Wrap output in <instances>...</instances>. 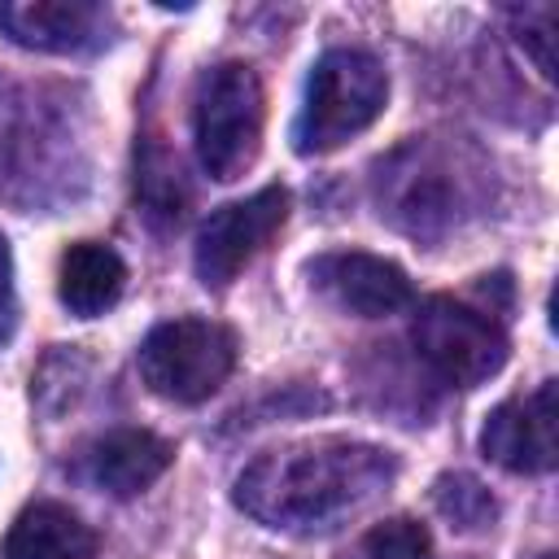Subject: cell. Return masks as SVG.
Returning <instances> with one entry per match:
<instances>
[{"mask_svg": "<svg viewBox=\"0 0 559 559\" xmlns=\"http://www.w3.org/2000/svg\"><path fill=\"white\" fill-rule=\"evenodd\" d=\"M393 476V450L349 437H314L258 454L236 476V507L266 528L306 533L362 507Z\"/></svg>", "mask_w": 559, "mask_h": 559, "instance_id": "cell-1", "label": "cell"}, {"mask_svg": "<svg viewBox=\"0 0 559 559\" xmlns=\"http://www.w3.org/2000/svg\"><path fill=\"white\" fill-rule=\"evenodd\" d=\"M389 105V70L362 48H328L306 79L301 114L293 122V148L301 157L332 153L362 135Z\"/></svg>", "mask_w": 559, "mask_h": 559, "instance_id": "cell-2", "label": "cell"}, {"mask_svg": "<svg viewBox=\"0 0 559 559\" xmlns=\"http://www.w3.org/2000/svg\"><path fill=\"white\" fill-rule=\"evenodd\" d=\"M262 127H266V92L249 61H223L197 79L192 140H197V162L210 179L218 183L240 179L262 153Z\"/></svg>", "mask_w": 559, "mask_h": 559, "instance_id": "cell-3", "label": "cell"}, {"mask_svg": "<svg viewBox=\"0 0 559 559\" xmlns=\"http://www.w3.org/2000/svg\"><path fill=\"white\" fill-rule=\"evenodd\" d=\"M135 367L148 393L175 406H197L227 384L236 367V332L218 319H192V314L157 323L144 336Z\"/></svg>", "mask_w": 559, "mask_h": 559, "instance_id": "cell-4", "label": "cell"}, {"mask_svg": "<svg viewBox=\"0 0 559 559\" xmlns=\"http://www.w3.org/2000/svg\"><path fill=\"white\" fill-rule=\"evenodd\" d=\"M411 341L419 358L459 389H476L507 362V332L493 319V310L467 306L459 297H424L411 319Z\"/></svg>", "mask_w": 559, "mask_h": 559, "instance_id": "cell-5", "label": "cell"}, {"mask_svg": "<svg viewBox=\"0 0 559 559\" xmlns=\"http://www.w3.org/2000/svg\"><path fill=\"white\" fill-rule=\"evenodd\" d=\"M284 218H288V192L280 183L258 188L245 201L218 205L197 231V249H192L197 280L205 288H227L280 236Z\"/></svg>", "mask_w": 559, "mask_h": 559, "instance_id": "cell-6", "label": "cell"}, {"mask_svg": "<svg viewBox=\"0 0 559 559\" xmlns=\"http://www.w3.org/2000/svg\"><path fill=\"white\" fill-rule=\"evenodd\" d=\"M480 450L507 472L537 476L559 459V419H555V380H542L537 393L511 397L489 411L480 428Z\"/></svg>", "mask_w": 559, "mask_h": 559, "instance_id": "cell-7", "label": "cell"}, {"mask_svg": "<svg viewBox=\"0 0 559 559\" xmlns=\"http://www.w3.org/2000/svg\"><path fill=\"white\" fill-rule=\"evenodd\" d=\"M310 280H314L319 293H328L341 310H349L358 319L393 314V310L411 306V297H415V288H411V280L397 262L362 253V249H341V253L314 258Z\"/></svg>", "mask_w": 559, "mask_h": 559, "instance_id": "cell-8", "label": "cell"}, {"mask_svg": "<svg viewBox=\"0 0 559 559\" xmlns=\"http://www.w3.org/2000/svg\"><path fill=\"white\" fill-rule=\"evenodd\" d=\"M170 463H175V445L148 428H114L87 450V476L114 498L144 493L157 476H166Z\"/></svg>", "mask_w": 559, "mask_h": 559, "instance_id": "cell-9", "label": "cell"}, {"mask_svg": "<svg viewBox=\"0 0 559 559\" xmlns=\"http://www.w3.org/2000/svg\"><path fill=\"white\" fill-rule=\"evenodd\" d=\"M100 9L87 0H4L0 31L39 52H79L96 39Z\"/></svg>", "mask_w": 559, "mask_h": 559, "instance_id": "cell-10", "label": "cell"}, {"mask_svg": "<svg viewBox=\"0 0 559 559\" xmlns=\"http://www.w3.org/2000/svg\"><path fill=\"white\" fill-rule=\"evenodd\" d=\"M96 533L61 502H31L17 511V520L4 533L0 559H92Z\"/></svg>", "mask_w": 559, "mask_h": 559, "instance_id": "cell-11", "label": "cell"}, {"mask_svg": "<svg viewBox=\"0 0 559 559\" xmlns=\"http://www.w3.org/2000/svg\"><path fill=\"white\" fill-rule=\"evenodd\" d=\"M122 288H127V262L100 240H79L57 262V297L79 319H96L109 306H118Z\"/></svg>", "mask_w": 559, "mask_h": 559, "instance_id": "cell-12", "label": "cell"}, {"mask_svg": "<svg viewBox=\"0 0 559 559\" xmlns=\"http://www.w3.org/2000/svg\"><path fill=\"white\" fill-rule=\"evenodd\" d=\"M428 550H432V533L411 515L380 520L362 537V559H428Z\"/></svg>", "mask_w": 559, "mask_h": 559, "instance_id": "cell-13", "label": "cell"}, {"mask_svg": "<svg viewBox=\"0 0 559 559\" xmlns=\"http://www.w3.org/2000/svg\"><path fill=\"white\" fill-rule=\"evenodd\" d=\"M437 507L459 524V528H480L493 520V498L485 485L472 476H441L437 480Z\"/></svg>", "mask_w": 559, "mask_h": 559, "instance_id": "cell-14", "label": "cell"}, {"mask_svg": "<svg viewBox=\"0 0 559 559\" xmlns=\"http://www.w3.org/2000/svg\"><path fill=\"white\" fill-rule=\"evenodd\" d=\"M511 17H515V31H520L515 39L528 44L537 70L550 79V74H555V57H550V44H555V35H550V26H555V9H550V4H533V9H515Z\"/></svg>", "mask_w": 559, "mask_h": 559, "instance_id": "cell-15", "label": "cell"}, {"mask_svg": "<svg viewBox=\"0 0 559 559\" xmlns=\"http://www.w3.org/2000/svg\"><path fill=\"white\" fill-rule=\"evenodd\" d=\"M17 328V297H13V258H9V240L0 236V349L9 345Z\"/></svg>", "mask_w": 559, "mask_h": 559, "instance_id": "cell-16", "label": "cell"}, {"mask_svg": "<svg viewBox=\"0 0 559 559\" xmlns=\"http://www.w3.org/2000/svg\"><path fill=\"white\" fill-rule=\"evenodd\" d=\"M542 559H555V555H542Z\"/></svg>", "mask_w": 559, "mask_h": 559, "instance_id": "cell-17", "label": "cell"}]
</instances>
